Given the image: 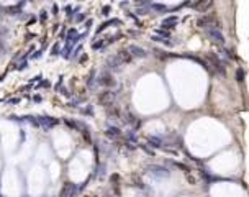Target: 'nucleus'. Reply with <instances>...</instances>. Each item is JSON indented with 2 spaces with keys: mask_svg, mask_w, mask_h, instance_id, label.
Instances as JSON below:
<instances>
[{
  "mask_svg": "<svg viewBox=\"0 0 249 197\" xmlns=\"http://www.w3.org/2000/svg\"><path fill=\"white\" fill-rule=\"evenodd\" d=\"M207 36L211 39V41H215V43H218V44H223L225 43V36H223V33L220 31V30H216V28H213V26H210L207 30Z\"/></svg>",
  "mask_w": 249,
  "mask_h": 197,
  "instance_id": "nucleus-1",
  "label": "nucleus"
},
{
  "mask_svg": "<svg viewBox=\"0 0 249 197\" xmlns=\"http://www.w3.org/2000/svg\"><path fill=\"white\" fill-rule=\"evenodd\" d=\"M98 84H102V85H107V87H113L115 84V79H113V76L112 74H108V72H103L102 76H100V79H98Z\"/></svg>",
  "mask_w": 249,
  "mask_h": 197,
  "instance_id": "nucleus-2",
  "label": "nucleus"
},
{
  "mask_svg": "<svg viewBox=\"0 0 249 197\" xmlns=\"http://www.w3.org/2000/svg\"><path fill=\"white\" fill-rule=\"evenodd\" d=\"M113 100H115V94H113V92H105V94L100 95V103L103 107H110L113 103Z\"/></svg>",
  "mask_w": 249,
  "mask_h": 197,
  "instance_id": "nucleus-3",
  "label": "nucleus"
},
{
  "mask_svg": "<svg viewBox=\"0 0 249 197\" xmlns=\"http://www.w3.org/2000/svg\"><path fill=\"white\" fill-rule=\"evenodd\" d=\"M128 51H130L131 56H136V57H144L146 56V51H144L143 48H140V46H135V44H131Z\"/></svg>",
  "mask_w": 249,
  "mask_h": 197,
  "instance_id": "nucleus-4",
  "label": "nucleus"
},
{
  "mask_svg": "<svg viewBox=\"0 0 249 197\" xmlns=\"http://www.w3.org/2000/svg\"><path fill=\"white\" fill-rule=\"evenodd\" d=\"M121 66H123V62L120 61L118 56H113V57H110V59H108V67L112 69V71H117V69H120Z\"/></svg>",
  "mask_w": 249,
  "mask_h": 197,
  "instance_id": "nucleus-5",
  "label": "nucleus"
},
{
  "mask_svg": "<svg viewBox=\"0 0 249 197\" xmlns=\"http://www.w3.org/2000/svg\"><path fill=\"white\" fill-rule=\"evenodd\" d=\"M148 169L151 171L153 174H158V176H167L169 174V171H167L166 167H162V166H149Z\"/></svg>",
  "mask_w": 249,
  "mask_h": 197,
  "instance_id": "nucleus-6",
  "label": "nucleus"
},
{
  "mask_svg": "<svg viewBox=\"0 0 249 197\" xmlns=\"http://www.w3.org/2000/svg\"><path fill=\"white\" fill-rule=\"evenodd\" d=\"M74 195H76V186H74V184H66L61 197H74Z\"/></svg>",
  "mask_w": 249,
  "mask_h": 197,
  "instance_id": "nucleus-7",
  "label": "nucleus"
},
{
  "mask_svg": "<svg viewBox=\"0 0 249 197\" xmlns=\"http://www.w3.org/2000/svg\"><path fill=\"white\" fill-rule=\"evenodd\" d=\"M38 123H41V125H44V126H53V125L57 123V121L53 120V118H49V117H39Z\"/></svg>",
  "mask_w": 249,
  "mask_h": 197,
  "instance_id": "nucleus-8",
  "label": "nucleus"
},
{
  "mask_svg": "<svg viewBox=\"0 0 249 197\" xmlns=\"http://www.w3.org/2000/svg\"><path fill=\"white\" fill-rule=\"evenodd\" d=\"M213 3V0H202V2L198 3V5H195V8L197 10H200V11H205L210 5Z\"/></svg>",
  "mask_w": 249,
  "mask_h": 197,
  "instance_id": "nucleus-9",
  "label": "nucleus"
},
{
  "mask_svg": "<svg viewBox=\"0 0 249 197\" xmlns=\"http://www.w3.org/2000/svg\"><path fill=\"white\" fill-rule=\"evenodd\" d=\"M176 23H177V16H171V18L162 21V28H174Z\"/></svg>",
  "mask_w": 249,
  "mask_h": 197,
  "instance_id": "nucleus-10",
  "label": "nucleus"
},
{
  "mask_svg": "<svg viewBox=\"0 0 249 197\" xmlns=\"http://www.w3.org/2000/svg\"><path fill=\"white\" fill-rule=\"evenodd\" d=\"M210 23H211V16H203V18H200L197 21V25L198 26H210Z\"/></svg>",
  "mask_w": 249,
  "mask_h": 197,
  "instance_id": "nucleus-11",
  "label": "nucleus"
},
{
  "mask_svg": "<svg viewBox=\"0 0 249 197\" xmlns=\"http://www.w3.org/2000/svg\"><path fill=\"white\" fill-rule=\"evenodd\" d=\"M148 140H149V143H153V146H156V148H158V146H162V140H161V138H156V136H149Z\"/></svg>",
  "mask_w": 249,
  "mask_h": 197,
  "instance_id": "nucleus-12",
  "label": "nucleus"
},
{
  "mask_svg": "<svg viewBox=\"0 0 249 197\" xmlns=\"http://www.w3.org/2000/svg\"><path fill=\"white\" fill-rule=\"evenodd\" d=\"M107 135L108 136H120V130L115 128V126H110V128L107 130Z\"/></svg>",
  "mask_w": 249,
  "mask_h": 197,
  "instance_id": "nucleus-13",
  "label": "nucleus"
},
{
  "mask_svg": "<svg viewBox=\"0 0 249 197\" xmlns=\"http://www.w3.org/2000/svg\"><path fill=\"white\" fill-rule=\"evenodd\" d=\"M89 87H90V89H95V87H97V80L94 79V76L89 79Z\"/></svg>",
  "mask_w": 249,
  "mask_h": 197,
  "instance_id": "nucleus-14",
  "label": "nucleus"
},
{
  "mask_svg": "<svg viewBox=\"0 0 249 197\" xmlns=\"http://www.w3.org/2000/svg\"><path fill=\"white\" fill-rule=\"evenodd\" d=\"M126 123H135V115H130V113H126V118H125Z\"/></svg>",
  "mask_w": 249,
  "mask_h": 197,
  "instance_id": "nucleus-15",
  "label": "nucleus"
},
{
  "mask_svg": "<svg viewBox=\"0 0 249 197\" xmlns=\"http://www.w3.org/2000/svg\"><path fill=\"white\" fill-rule=\"evenodd\" d=\"M238 80H239V82H242V80H244V71H242L241 67L238 69Z\"/></svg>",
  "mask_w": 249,
  "mask_h": 197,
  "instance_id": "nucleus-16",
  "label": "nucleus"
},
{
  "mask_svg": "<svg viewBox=\"0 0 249 197\" xmlns=\"http://www.w3.org/2000/svg\"><path fill=\"white\" fill-rule=\"evenodd\" d=\"M103 43H105L103 39H100V41H95L94 44H92V48H94V49H98V48H100V46H102Z\"/></svg>",
  "mask_w": 249,
  "mask_h": 197,
  "instance_id": "nucleus-17",
  "label": "nucleus"
},
{
  "mask_svg": "<svg viewBox=\"0 0 249 197\" xmlns=\"http://www.w3.org/2000/svg\"><path fill=\"white\" fill-rule=\"evenodd\" d=\"M153 8H154V10H164L162 5H153Z\"/></svg>",
  "mask_w": 249,
  "mask_h": 197,
  "instance_id": "nucleus-18",
  "label": "nucleus"
},
{
  "mask_svg": "<svg viewBox=\"0 0 249 197\" xmlns=\"http://www.w3.org/2000/svg\"><path fill=\"white\" fill-rule=\"evenodd\" d=\"M82 20H85V15H79V16H77V21H82Z\"/></svg>",
  "mask_w": 249,
  "mask_h": 197,
  "instance_id": "nucleus-19",
  "label": "nucleus"
},
{
  "mask_svg": "<svg viewBox=\"0 0 249 197\" xmlns=\"http://www.w3.org/2000/svg\"><path fill=\"white\" fill-rule=\"evenodd\" d=\"M108 11H110V8L107 7V8H103V10H102V13H103V15H108Z\"/></svg>",
  "mask_w": 249,
  "mask_h": 197,
  "instance_id": "nucleus-20",
  "label": "nucleus"
}]
</instances>
